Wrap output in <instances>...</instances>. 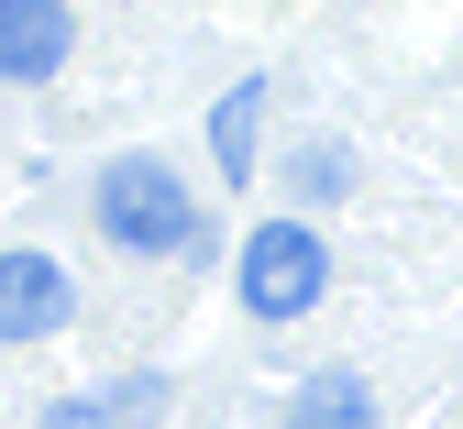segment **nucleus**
Here are the masks:
<instances>
[{
  "label": "nucleus",
  "mask_w": 463,
  "mask_h": 429,
  "mask_svg": "<svg viewBox=\"0 0 463 429\" xmlns=\"http://www.w3.org/2000/svg\"><path fill=\"white\" fill-rule=\"evenodd\" d=\"M89 220L110 254H133V265H165V254H210V220H199V188L165 154H110L89 176Z\"/></svg>",
  "instance_id": "1"
},
{
  "label": "nucleus",
  "mask_w": 463,
  "mask_h": 429,
  "mask_svg": "<svg viewBox=\"0 0 463 429\" xmlns=\"http://www.w3.org/2000/svg\"><path fill=\"white\" fill-rule=\"evenodd\" d=\"M232 297H243V320H265V331L309 320L320 297H331V242L309 220H254L243 254H232Z\"/></svg>",
  "instance_id": "2"
},
{
  "label": "nucleus",
  "mask_w": 463,
  "mask_h": 429,
  "mask_svg": "<svg viewBox=\"0 0 463 429\" xmlns=\"http://www.w3.org/2000/svg\"><path fill=\"white\" fill-rule=\"evenodd\" d=\"M67 320H78V275L55 254H33V242H12V254H0V352H33Z\"/></svg>",
  "instance_id": "3"
},
{
  "label": "nucleus",
  "mask_w": 463,
  "mask_h": 429,
  "mask_svg": "<svg viewBox=\"0 0 463 429\" xmlns=\"http://www.w3.org/2000/svg\"><path fill=\"white\" fill-rule=\"evenodd\" d=\"M67 44H78L67 0H0V78L12 89H44L55 67H67Z\"/></svg>",
  "instance_id": "4"
},
{
  "label": "nucleus",
  "mask_w": 463,
  "mask_h": 429,
  "mask_svg": "<svg viewBox=\"0 0 463 429\" xmlns=\"http://www.w3.org/2000/svg\"><path fill=\"white\" fill-rule=\"evenodd\" d=\"M276 429H375V386L354 375V363H331V375H298Z\"/></svg>",
  "instance_id": "5"
},
{
  "label": "nucleus",
  "mask_w": 463,
  "mask_h": 429,
  "mask_svg": "<svg viewBox=\"0 0 463 429\" xmlns=\"http://www.w3.org/2000/svg\"><path fill=\"white\" fill-rule=\"evenodd\" d=\"M254 154H265V78H232V89L210 99V165L243 188V176H254Z\"/></svg>",
  "instance_id": "6"
},
{
  "label": "nucleus",
  "mask_w": 463,
  "mask_h": 429,
  "mask_svg": "<svg viewBox=\"0 0 463 429\" xmlns=\"http://www.w3.org/2000/svg\"><path fill=\"white\" fill-rule=\"evenodd\" d=\"M276 188L298 199V210H342V199H354V154L309 133V144H287V176H276Z\"/></svg>",
  "instance_id": "7"
},
{
  "label": "nucleus",
  "mask_w": 463,
  "mask_h": 429,
  "mask_svg": "<svg viewBox=\"0 0 463 429\" xmlns=\"http://www.w3.org/2000/svg\"><path fill=\"white\" fill-rule=\"evenodd\" d=\"M165 396H177L165 375H122V386H110V429H155V418H165Z\"/></svg>",
  "instance_id": "8"
},
{
  "label": "nucleus",
  "mask_w": 463,
  "mask_h": 429,
  "mask_svg": "<svg viewBox=\"0 0 463 429\" xmlns=\"http://www.w3.org/2000/svg\"><path fill=\"white\" fill-rule=\"evenodd\" d=\"M33 429H110V396H55Z\"/></svg>",
  "instance_id": "9"
}]
</instances>
